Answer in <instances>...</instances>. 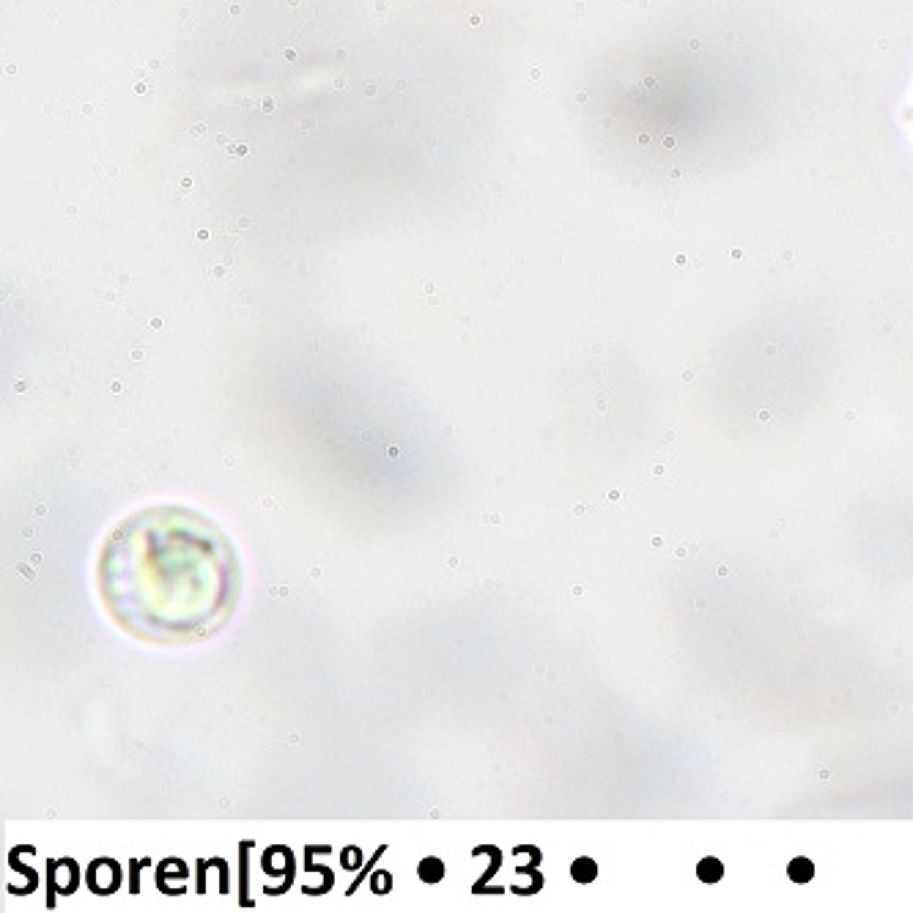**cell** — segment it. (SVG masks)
<instances>
[{
  "label": "cell",
  "instance_id": "cell-1",
  "mask_svg": "<svg viewBox=\"0 0 913 913\" xmlns=\"http://www.w3.org/2000/svg\"><path fill=\"white\" fill-rule=\"evenodd\" d=\"M50 875H52V881H50V894H55V892H60V894H72L74 889H77V881H80V870H77V864L72 861V859H60V861H50Z\"/></svg>",
  "mask_w": 913,
  "mask_h": 913
},
{
  "label": "cell",
  "instance_id": "cell-2",
  "mask_svg": "<svg viewBox=\"0 0 913 913\" xmlns=\"http://www.w3.org/2000/svg\"><path fill=\"white\" fill-rule=\"evenodd\" d=\"M102 870H104V861H102V859L94 861L91 870H88V883H91V889H94L96 894H110V892H116V889L121 886V870L116 867L110 875L102 872Z\"/></svg>",
  "mask_w": 913,
  "mask_h": 913
},
{
  "label": "cell",
  "instance_id": "cell-3",
  "mask_svg": "<svg viewBox=\"0 0 913 913\" xmlns=\"http://www.w3.org/2000/svg\"><path fill=\"white\" fill-rule=\"evenodd\" d=\"M417 872H420V878L426 881V883H439L442 878H445V861L442 859H437V856H428V859H423L420 861V867H417Z\"/></svg>",
  "mask_w": 913,
  "mask_h": 913
},
{
  "label": "cell",
  "instance_id": "cell-4",
  "mask_svg": "<svg viewBox=\"0 0 913 913\" xmlns=\"http://www.w3.org/2000/svg\"><path fill=\"white\" fill-rule=\"evenodd\" d=\"M571 875H573V881H579V883H593L595 878H598V864L590 859V856H582V859H576L573 864H571Z\"/></svg>",
  "mask_w": 913,
  "mask_h": 913
},
{
  "label": "cell",
  "instance_id": "cell-5",
  "mask_svg": "<svg viewBox=\"0 0 913 913\" xmlns=\"http://www.w3.org/2000/svg\"><path fill=\"white\" fill-rule=\"evenodd\" d=\"M696 878H699L702 883H716V881L724 878V864H721L718 859L707 856V859H702V861L696 864Z\"/></svg>",
  "mask_w": 913,
  "mask_h": 913
},
{
  "label": "cell",
  "instance_id": "cell-6",
  "mask_svg": "<svg viewBox=\"0 0 913 913\" xmlns=\"http://www.w3.org/2000/svg\"><path fill=\"white\" fill-rule=\"evenodd\" d=\"M787 875H790V881H795V883H809V881L815 878V864H812V859H806V856L793 859L790 867H787Z\"/></svg>",
  "mask_w": 913,
  "mask_h": 913
}]
</instances>
